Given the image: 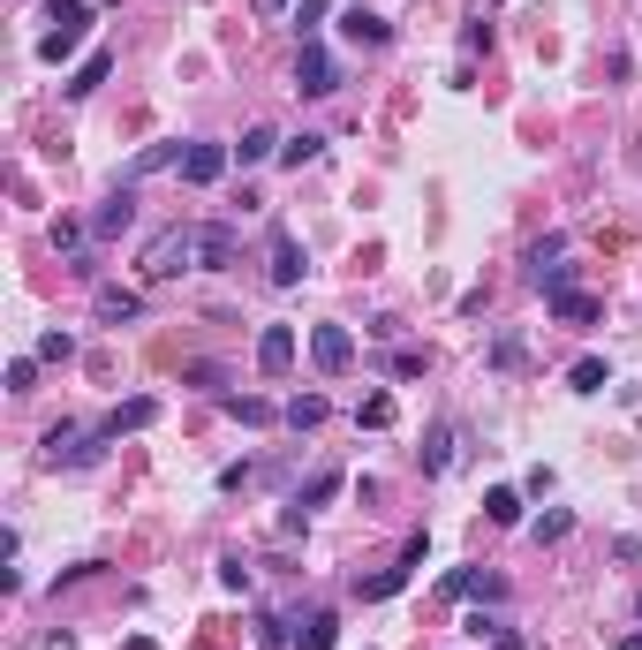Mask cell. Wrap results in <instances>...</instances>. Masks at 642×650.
<instances>
[{"instance_id": "cell-1", "label": "cell", "mask_w": 642, "mask_h": 650, "mask_svg": "<svg viewBox=\"0 0 642 650\" xmlns=\"http://www.w3.org/2000/svg\"><path fill=\"white\" fill-rule=\"evenodd\" d=\"M189 265H204V235H197V227H167V235H152V250H144V280H182Z\"/></svg>"}, {"instance_id": "cell-2", "label": "cell", "mask_w": 642, "mask_h": 650, "mask_svg": "<svg viewBox=\"0 0 642 650\" xmlns=\"http://www.w3.org/2000/svg\"><path fill=\"white\" fill-rule=\"evenodd\" d=\"M46 23H53V31L38 38V61H68V53L84 46V31H91V0H53Z\"/></svg>"}, {"instance_id": "cell-3", "label": "cell", "mask_w": 642, "mask_h": 650, "mask_svg": "<svg viewBox=\"0 0 642 650\" xmlns=\"http://www.w3.org/2000/svg\"><path fill=\"white\" fill-rule=\"evenodd\" d=\"M295 91H303V99H325V91H340V61L318 46V38H303V53H295Z\"/></svg>"}, {"instance_id": "cell-4", "label": "cell", "mask_w": 642, "mask_h": 650, "mask_svg": "<svg viewBox=\"0 0 642 650\" xmlns=\"http://www.w3.org/2000/svg\"><path fill=\"white\" fill-rule=\"evenodd\" d=\"M310 363H318L325 378L355 371V333H348V325H310Z\"/></svg>"}, {"instance_id": "cell-5", "label": "cell", "mask_w": 642, "mask_h": 650, "mask_svg": "<svg viewBox=\"0 0 642 650\" xmlns=\"http://www.w3.org/2000/svg\"><path fill=\"white\" fill-rule=\"evenodd\" d=\"M265 273H272V288H295V280H303V242H295L288 227H272V242H265Z\"/></svg>"}, {"instance_id": "cell-6", "label": "cell", "mask_w": 642, "mask_h": 650, "mask_svg": "<svg viewBox=\"0 0 642 650\" xmlns=\"http://www.w3.org/2000/svg\"><path fill=\"white\" fill-rule=\"evenodd\" d=\"M129 227H136V189H129V182H114V197L91 212V235L114 242V235H129Z\"/></svg>"}, {"instance_id": "cell-7", "label": "cell", "mask_w": 642, "mask_h": 650, "mask_svg": "<svg viewBox=\"0 0 642 650\" xmlns=\"http://www.w3.org/2000/svg\"><path fill=\"white\" fill-rule=\"evenodd\" d=\"M257 371H265V378L295 371V325H265V333H257Z\"/></svg>"}, {"instance_id": "cell-8", "label": "cell", "mask_w": 642, "mask_h": 650, "mask_svg": "<svg viewBox=\"0 0 642 650\" xmlns=\"http://www.w3.org/2000/svg\"><path fill=\"white\" fill-rule=\"evenodd\" d=\"M227 159H235L227 144H189V152H182V182H189V189H212V182L227 174Z\"/></svg>"}, {"instance_id": "cell-9", "label": "cell", "mask_w": 642, "mask_h": 650, "mask_svg": "<svg viewBox=\"0 0 642 650\" xmlns=\"http://www.w3.org/2000/svg\"><path fill=\"white\" fill-rule=\"evenodd\" d=\"M197 235H204V273H227V265L242 257V235H235L227 220H204Z\"/></svg>"}, {"instance_id": "cell-10", "label": "cell", "mask_w": 642, "mask_h": 650, "mask_svg": "<svg viewBox=\"0 0 642 650\" xmlns=\"http://www.w3.org/2000/svg\"><path fill=\"white\" fill-rule=\"evenodd\" d=\"M182 152H189V144H174V137H159V144H144V152H136L129 159V167H121V182H144V174H159V167H182Z\"/></svg>"}, {"instance_id": "cell-11", "label": "cell", "mask_w": 642, "mask_h": 650, "mask_svg": "<svg viewBox=\"0 0 642 650\" xmlns=\"http://www.w3.org/2000/svg\"><path fill=\"white\" fill-rule=\"evenodd\" d=\"M91 310H99V325H136V318H144V295H136V288H99Z\"/></svg>"}, {"instance_id": "cell-12", "label": "cell", "mask_w": 642, "mask_h": 650, "mask_svg": "<svg viewBox=\"0 0 642 650\" xmlns=\"http://www.w3.org/2000/svg\"><path fill=\"white\" fill-rule=\"evenodd\" d=\"M340 38H348V46H386L393 23H386V16H371V8H348V16H340Z\"/></svg>"}, {"instance_id": "cell-13", "label": "cell", "mask_w": 642, "mask_h": 650, "mask_svg": "<svg viewBox=\"0 0 642 650\" xmlns=\"http://www.w3.org/2000/svg\"><path fill=\"white\" fill-rule=\"evenodd\" d=\"M265 159H280V129H272V121H257V129H242L235 167H265Z\"/></svg>"}, {"instance_id": "cell-14", "label": "cell", "mask_w": 642, "mask_h": 650, "mask_svg": "<svg viewBox=\"0 0 642 650\" xmlns=\"http://www.w3.org/2000/svg\"><path fill=\"white\" fill-rule=\"evenodd\" d=\"M446 598H507V582L491 567H461V575H446Z\"/></svg>"}, {"instance_id": "cell-15", "label": "cell", "mask_w": 642, "mask_h": 650, "mask_svg": "<svg viewBox=\"0 0 642 650\" xmlns=\"http://www.w3.org/2000/svg\"><path fill=\"white\" fill-rule=\"evenodd\" d=\"M106 69H114V53H106V46H99V53H84V61H76V76H68V84H61V91H68V99H91V91H99V84H106Z\"/></svg>"}, {"instance_id": "cell-16", "label": "cell", "mask_w": 642, "mask_h": 650, "mask_svg": "<svg viewBox=\"0 0 642 650\" xmlns=\"http://www.w3.org/2000/svg\"><path fill=\"white\" fill-rule=\"evenodd\" d=\"M144 424H159V401H121L99 431H106V439H121V431H144Z\"/></svg>"}, {"instance_id": "cell-17", "label": "cell", "mask_w": 642, "mask_h": 650, "mask_svg": "<svg viewBox=\"0 0 642 650\" xmlns=\"http://www.w3.org/2000/svg\"><path fill=\"white\" fill-rule=\"evenodd\" d=\"M597 310H605V303H597V295H582V288L552 295V318H559V325H597Z\"/></svg>"}, {"instance_id": "cell-18", "label": "cell", "mask_w": 642, "mask_h": 650, "mask_svg": "<svg viewBox=\"0 0 642 650\" xmlns=\"http://www.w3.org/2000/svg\"><path fill=\"white\" fill-rule=\"evenodd\" d=\"M454 424H431V439H423V477H439V469H454Z\"/></svg>"}, {"instance_id": "cell-19", "label": "cell", "mask_w": 642, "mask_h": 650, "mask_svg": "<svg viewBox=\"0 0 642 650\" xmlns=\"http://www.w3.org/2000/svg\"><path fill=\"white\" fill-rule=\"evenodd\" d=\"M484 514L499 522V530H514V522H522V492H514V484H491V492H484Z\"/></svg>"}, {"instance_id": "cell-20", "label": "cell", "mask_w": 642, "mask_h": 650, "mask_svg": "<svg viewBox=\"0 0 642 650\" xmlns=\"http://www.w3.org/2000/svg\"><path fill=\"white\" fill-rule=\"evenodd\" d=\"M393 416H401V409H393V394L378 386V394H363V409H355V424H363V431H386Z\"/></svg>"}, {"instance_id": "cell-21", "label": "cell", "mask_w": 642, "mask_h": 650, "mask_svg": "<svg viewBox=\"0 0 642 650\" xmlns=\"http://www.w3.org/2000/svg\"><path fill=\"white\" fill-rule=\"evenodd\" d=\"M220 409L235 424H272V401H257V394H220Z\"/></svg>"}, {"instance_id": "cell-22", "label": "cell", "mask_w": 642, "mask_h": 650, "mask_svg": "<svg viewBox=\"0 0 642 650\" xmlns=\"http://www.w3.org/2000/svg\"><path fill=\"white\" fill-rule=\"evenodd\" d=\"M295 643H303V650H333V643H340V620H333V613H310Z\"/></svg>"}, {"instance_id": "cell-23", "label": "cell", "mask_w": 642, "mask_h": 650, "mask_svg": "<svg viewBox=\"0 0 642 650\" xmlns=\"http://www.w3.org/2000/svg\"><path fill=\"white\" fill-rule=\"evenodd\" d=\"M333 492H340V469H318V477H310L303 492H295V507L310 514V507H325V499H333Z\"/></svg>"}, {"instance_id": "cell-24", "label": "cell", "mask_w": 642, "mask_h": 650, "mask_svg": "<svg viewBox=\"0 0 642 650\" xmlns=\"http://www.w3.org/2000/svg\"><path fill=\"white\" fill-rule=\"evenodd\" d=\"M288 424H295V431H318V424H325V394H295V401H288Z\"/></svg>"}, {"instance_id": "cell-25", "label": "cell", "mask_w": 642, "mask_h": 650, "mask_svg": "<svg viewBox=\"0 0 642 650\" xmlns=\"http://www.w3.org/2000/svg\"><path fill=\"white\" fill-rule=\"evenodd\" d=\"M567 530H575V514H567V507H552V514H537V522H529V537H537V545H559Z\"/></svg>"}, {"instance_id": "cell-26", "label": "cell", "mask_w": 642, "mask_h": 650, "mask_svg": "<svg viewBox=\"0 0 642 650\" xmlns=\"http://www.w3.org/2000/svg\"><path fill=\"white\" fill-rule=\"evenodd\" d=\"M605 378H612V371H605V356H582L575 371H567V386H575V394H597Z\"/></svg>"}, {"instance_id": "cell-27", "label": "cell", "mask_w": 642, "mask_h": 650, "mask_svg": "<svg viewBox=\"0 0 642 650\" xmlns=\"http://www.w3.org/2000/svg\"><path fill=\"white\" fill-rule=\"evenodd\" d=\"M318 152H325V137H288V144H280V167H295V174H303Z\"/></svg>"}, {"instance_id": "cell-28", "label": "cell", "mask_w": 642, "mask_h": 650, "mask_svg": "<svg viewBox=\"0 0 642 650\" xmlns=\"http://www.w3.org/2000/svg\"><path fill=\"white\" fill-rule=\"evenodd\" d=\"M31 386H38V356H16L8 363V394H31Z\"/></svg>"}, {"instance_id": "cell-29", "label": "cell", "mask_w": 642, "mask_h": 650, "mask_svg": "<svg viewBox=\"0 0 642 650\" xmlns=\"http://www.w3.org/2000/svg\"><path fill=\"white\" fill-rule=\"evenodd\" d=\"M325 16H333V0H303V8H295V31H303V38H310V31H318V23H325Z\"/></svg>"}, {"instance_id": "cell-30", "label": "cell", "mask_w": 642, "mask_h": 650, "mask_svg": "<svg viewBox=\"0 0 642 650\" xmlns=\"http://www.w3.org/2000/svg\"><path fill=\"white\" fill-rule=\"evenodd\" d=\"M76 356V341H68V333H46V341H38V363H68Z\"/></svg>"}, {"instance_id": "cell-31", "label": "cell", "mask_w": 642, "mask_h": 650, "mask_svg": "<svg viewBox=\"0 0 642 650\" xmlns=\"http://www.w3.org/2000/svg\"><path fill=\"white\" fill-rule=\"evenodd\" d=\"M76 242H84V227H76V220H53V250L76 257Z\"/></svg>"}, {"instance_id": "cell-32", "label": "cell", "mask_w": 642, "mask_h": 650, "mask_svg": "<svg viewBox=\"0 0 642 650\" xmlns=\"http://www.w3.org/2000/svg\"><path fill=\"white\" fill-rule=\"evenodd\" d=\"M220 582H227V590H250V567H242V552H227V560H220Z\"/></svg>"}, {"instance_id": "cell-33", "label": "cell", "mask_w": 642, "mask_h": 650, "mask_svg": "<svg viewBox=\"0 0 642 650\" xmlns=\"http://www.w3.org/2000/svg\"><path fill=\"white\" fill-rule=\"evenodd\" d=\"M257 650H288V628L280 620H257Z\"/></svg>"}, {"instance_id": "cell-34", "label": "cell", "mask_w": 642, "mask_h": 650, "mask_svg": "<svg viewBox=\"0 0 642 650\" xmlns=\"http://www.w3.org/2000/svg\"><path fill=\"white\" fill-rule=\"evenodd\" d=\"M491 650H522V635H514V628H499V635H491Z\"/></svg>"}, {"instance_id": "cell-35", "label": "cell", "mask_w": 642, "mask_h": 650, "mask_svg": "<svg viewBox=\"0 0 642 650\" xmlns=\"http://www.w3.org/2000/svg\"><path fill=\"white\" fill-rule=\"evenodd\" d=\"M280 8H288V0H257V16H280Z\"/></svg>"}, {"instance_id": "cell-36", "label": "cell", "mask_w": 642, "mask_h": 650, "mask_svg": "<svg viewBox=\"0 0 642 650\" xmlns=\"http://www.w3.org/2000/svg\"><path fill=\"white\" fill-rule=\"evenodd\" d=\"M129 650H159V643H152V635H129Z\"/></svg>"}, {"instance_id": "cell-37", "label": "cell", "mask_w": 642, "mask_h": 650, "mask_svg": "<svg viewBox=\"0 0 642 650\" xmlns=\"http://www.w3.org/2000/svg\"><path fill=\"white\" fill-rule=\"evenodd\" d=\"M612 650H642V635H620V643H612Z\"/></svg>"}, {"instance_id": "cell-38", "label": "cell", "mask_w": 642, "mask_h": 650, "mask_svg": "<svg viewBox=\"0 0 642 650\" xmlns=\"http://www.w3.org/2000/svg\"><path fill=\"white\" fill-rule=\"evenodd\" d=\"M635 620H642V598H635Z\"/></svg>"}]
</instances>
